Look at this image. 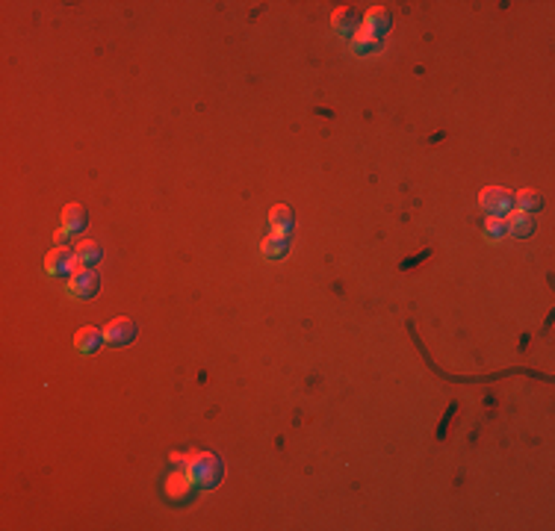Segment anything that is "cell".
I'll return each mask as SVG.
<instances>
[{"label":"cell","mask_w":555,"mask_h":531,"mask_svg":"<svg viewBox=\"0 0 555 531\" xmlns=\"http://www.w3.org/2000/svg\"><path fill=\"white\" fill-rule=\"evenodd\" d=\"M192 487H195V481L186 475V469H174L172 475L166 478V496L174 499V502L190 499V496H192Z\"/></svg>","instance_id":"cell-5"},{"label":"cell","mask_w":555,"mask_h":531,"mask_svg":"<svg viewBox=\"0 0 555 531\" xmlns=\"http://www.w3.org/2000/svg\"><path fill=\"white\" fill-rule=\"evenodd\" d=\"M74 257H77V260H80L83 266H92L95 260H101V245H98L95 239H83L80 245H77Z\"/></svg>","instance_id":"cell-14"},{"label":"cell","mask_w":555,"mask_h":531,"mask_svg":"<svg viewBox=\"0 0 555 531\" xmlns=\"http://www.w3.org/2000/svg\"><path fill=\"white\" fill-rule=\"evenodd\" d=\"M183 469L198 487H213L222 478V464L210 451H192V458L183 464Z\"/></svg>","instance_id":"cell-1"},{"label":"cell","mask_w":555,"mask_h":531,"mask_svg":"<svg viewBox=\"0 0 555 531\" xmlns=\"http://www.w3.org/2000/svg\"><path fill=\"white\" fill-rule=\"evenodd\" d=\"M352 47L358 54H372V51H378V36H375L372 30L363 24V27H358L352 33Z\"/></svg>","instance_id":"cell-8"},{"label":"cell","mask_w":555,"mask_h":531,"mask_svg":"<svg viewBox=\"0 0 555 531\" xmlns=\"http://www.w3.org/2000/svg\"><path fill=\"white\" fill-rule=\"evenodd\" d=\"M260 251H263V257H269V260L281 257V254L286 251V236H281V233H272L269 239H263Z\"/></svg>","instance_id":"cell-15"},{"label":"cell","mask_w":555,"mask_h":531,"mask_svg":"<svg viewBox=\"0 0 555 531\" xmlns=\"http://www.w3.org/2000/svg\"><path fill=\"white\" fill-rule=\"evenodd\" d=\"M331 27H334L340 36H349V33H354V30H358V15H354L349 6H340V9H337V12L331 15Z\"/></svg>","instance_id":"cell-10"},{"label":"cell","mask_w":555,"mask_h":531,"mask_svg":"<svg viewBox=\"0 0 555 531\" xmlns=\"http://www.w3.org/2000/svg\"><path fill=\"white\" fill-rule=\"evenodd\" d=\"M514 201L520 204V210L532 213V210H538V206H541V195H538V192H532V189H520L517 195H514Z\"/></svg>","instance_id":"cell-17"},{"label":"cell","mask_w":555,"mask_h":531,"mask_svg":"<svg viewBox=\"0 0 555 531\" xmlns=\"http://www.w3.org/2000/svg\"><path fill=\"white\" fill-rule=\"evenodd\" d=\"M98 272L89 269V266H80V269L71 272V278H68V292L74 295V298H92L98 292Z\"/></svg>","instance_id":"cell-2"},{"label":"cell","mask_w":555,"mask_h":531,"mask_svg":"<svg viewBox=\"0 0 555 531\" xmlns=\"http://www.w3.org/2000/svg\"><path fill=\"white\" fill-rule=\"evenodd\" d=\"M269 224H272V233H281V236L290 233V228H293V213H290V206L275 204L272 210H269Z\"/></svg>","instance_id":"cell-9"},{"label":"cell","mask_w":555,"mask_h":531,"mask_svg":"<svg viewBox=\"0 0 555 531\" xmlns=\"http://www.w3.org/2000/svg\"><path fill=\"white\" fill-rule=\"evenodd\" d=\"M74 254L65 248V245H56L54 251H47L45 257V272L47 274H65V272H74Z\"/></svg>","instance_id":"cell-6"},{"label":"cell","mask_w":555,"mask_h":531,"mask_svg":"<svg viewBox=\"0 0 555 531\" xmlns=\"http://www.w3.org/2000/svg\"><path fill=\"white\" fill-rule=\"evenodd\" d=\"M172 464H174V467L183 464V455H181V451H172Z\"/></svg>","instance_id":"cell-18"},{"label":"cell","mask_w":555,"mask_h":531,"mask_svg":"<svg viewBox=\"0 0 555 531\" xmlns=\"http://www.w3.org/2000/svg\"><path fill=\"white\" fill-rule=\"evenodd\" d=\"M101 342H104V333L98 331V328H92V324H89V328H80V331H77V337H74L77 351H83V354L95 351Z\"/></svg>","instance_id":"cell-11"},{"label":"cell","mask_w":555,"mask_h":531,"mask_svg":"<svg viewBox=\"0 0 555 531\" xmlns=\"http://www.w3.org/2000/svg\"><path fill=\"white\" fill-rule=\"evenodd\" d=\"M479 204H482V210L488 215H505L511 210V204H514V192L502 189V186H488V189L482 192Z\"/></svg>","instance_id":"cell-3"},{"label":"cell","mask_w":555,"mask_h":531,"mask_svg":"<svg viewBox=\"0 0 555 531\" xmlns=\"http://www.w3.org/2000/svg\"><path fill=\"white\" fill-rule=\"evenodd\" d=\"M366 27H370L375 36H381L384 30L390 27V12H387V6H372L370 12H366Z\"/></svg>","instance_id":"cell-13"},{"label":"cell","mask_w":555,"mask_h":531,"mask_svg":"<svg viewBox=\"0 0 555 531\" xmlns=\"http://www.w3.org/2000/svg\"><path fill=\"white\" fill-rule=\"evenodd\" d=\"M101 333H104V342H110V346H127V342H133V337H136V322L127 319V316H118L106 324Z\"/></svg>","instance_id":"cell-4"},{"label":"cell","mask_w":555,"mask_h":531,"mask_svg":"<svg viewBox=\"0 0 555 531\" xmlns=\"http://www.w3.org/2000/svg\"><path fill=\"white\" fill-rule=\"evenodd\" d=\"M484 233H488V239H490V242L502 239V236L508 233V222H505V215H490L488 224H484Z\"/></svg>","instance_id":"cell-16"},{"label":"cell","mask_w":555,"mask_h":531,"mask_svg":"<svg viewBox=\"0 0 555 531\" xmlns=\"http://www.w3.org/2000/svg\"><path fill=\"white\" fill-rule=\"evenodd\" d=\"M505 222H508V233H514V236H529L534 231V219L526 210H508L505 213Z\"/></svg>","instance_id":"cell-7"},{"label":"cell","mask_w":555,"mask_h":531,"mask_svg":"<svg viewBox=\"0 0 555 531\" xmlns=\"http://www.w3.org/2000/svg\"><path fill=\"white\" fill-rule=\"evenodd\" d=\"M86 224V210H83V204H68L65 210H63V228L71 233V231H80Z\"/></svg>","instance_id":"cell-12"}]
</instances>
